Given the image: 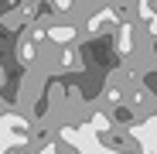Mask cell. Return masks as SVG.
Returning a JSON list of instances; mask_svg holds the SVG:
<instances>
[{"mask_svg":"<svg viewBox=\"0 0 157 154\" xmlns=\"http://www.w3.org/2000/svg\"><path fill=\"white\" fill-rule=\"evenodd\" d=\"M38 154H58V151H55V140H51V144H44V147H41Z\"/></svg>","mask_w":157,"mask_h":154,"instance_id":"cell-7","label":"cell"},{"mask_svg":"<svg viewBox=\"0 0 157 154\" xmlns=\"http://www.w3.org/2000/svg\"><path fill=\"white\" fill-rule=\"evenodd\" d=\"M31 140V120L21 113H0V154L7 151H21Z\"/></svg>","mask_w":157,"mask_h":154,"instance_id":"cell-1","label":"cell"},{"mask_svg":"<svg viewBox=\"0 0 157 154\" xmlns=\"http://www.w3.org/2000/svg\"><path fill=\"white\" fill-rule=\"evenodd\" d=\"M137 14H144L147 21L157 17V0H137Z\"/></svg>","mask_w":157,"mask_h":154,"instance_id":"cell-5","label":"cell"},{"mask_svg":"<svg viewBox=\"0 0 157 154\" xmlns=\"http://www.w3.org/2000/svg\"><path fill=\"white\" fill-rule=\"evenodd\" d=\"M113 38H116V51L120 55H133V48H137V24L133 21H120L113 28Z\"/></svg>","mask_w":157,"mask_h":154,"instance_id":"cell-4","label":"cell"},{"mask_svg":"<svg viewBox=\"0 0 157 154\" xmlns=\"http://www.w3.org/2000/svg\"><path fill=\"white\" fill-rule=\"evenodd\" d=\"M99 154H113V151H99Z\"/></svg>","mask_w":157,"mask_h":154,"instance_id":"cell-9","label":"cell"},{"mask_svg":"<svg viewBox=\"0 0 157 154\" xmlns=\"http://www.w3.org/2000/svg\"><path fill=\"white\" fill-rule=\"evenodd\" d=\"M48 4L55 7V10H72V7L78 4V0H48Z\"/></svg>","mask_w":157,"mask_h":154,"instance_id":"cell-6","label":"cell"},{"mask_svg":"<svg viewBox=\"0 0 157 154\" xmlns=\"http://www.w3.org/2000/svg\"><path fill=\"white\" fill-rule=\"evenodd\" d=\"M78 38V28L72 21H58V24H48L44 28V41L48 45H75Z\"/></svg>","mask_w":157,"mask_h":154,"instance_id":"cell-3","label":"cell"},{"mask_svg":"<svg viewBox=\"0 0 157 154\" xmlns=\"http://www.w3.org/2000/svg\"><path fill=\"white\" fill-rule=\"evenodd\" d=\"M7 154H24V151H7Z\"/></svg>","mask_w":157,"mask_h":154,"instance_id":"cell-8","label":"cell"},{"mask_svg":"<svg viewBox=\"0 0 157 154\" xmlns=\"http://www.w3.org/2000/svg\"><path fill=\"white\" fill-rule=\"evenodd\" d=\"M120 24V14H116V7H99L92 17H89V24H86V31L96 38V34H106V31H113Z\"/></svg>","mask_w":157,"mask_h":154,"instance_id":"cell-2","label":"cell"}]
</instances>
